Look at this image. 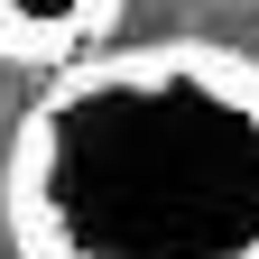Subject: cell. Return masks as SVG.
Instances as JSON below:
<instances>
[{
    "mask_svg": "<svg viewBox=\"0 0 259 259\" xmlns=\"http://www.w3.org/2000/svg\"><path fill=\"white\" fill-rule=\"evenodd\" d=\"M120 19V0H0V65L47 74Z\"/></svg>",
    "mask_w": 259,
    "mask_h": 259,
    "instance_id": "cell-2",
    "label": "cell"
},
{
    "mask_svg": "<svg viewBox=\"0 0 259 259\" xmlns=\"http://www.w3.org/2000/svg\"><path fill=\"white\" fill-rule=\"evenodd\" d=\"M19 259H259V65L139 47L65 65L10 139Z\"/></svg>",
    "mask_w": 259,
    "mask_h": 259,
    "instance_id": "cell-1",
    "label": "cell"
}]
</instances>
